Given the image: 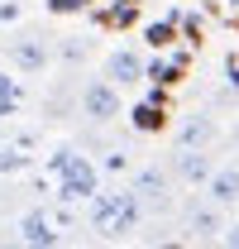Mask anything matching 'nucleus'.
Listing matches in <instances>:
<instances>
[{
    "label": "nucleus",
    "mask_w": 239,
    "mask_h": 249,
    "mask_svg": "<svg viewBox=\"0 0 239 249\" xmlns=\"http://www.w3.org/2000/svg\"><path fill=\"white\" fill-rule=\"evenodd\" d=\"M86 0H53V10H82Z\"/></svg>",
    "instance_id": "20"
},
{
    "label": "nucleus",
    "mask_w": 239,
    "mask_h": 249,
    "mask_svg": "<svg viewBox=\"0 0 239 249\" xmlns=\"http://www.w3.org/2000/svg\"><path fill=\"white\" fill-rule=\"evenodd\" d=\"M149 43H168V24H153V29H149Z\"/></svg>",
    "instance_id": "19"
},
{
    "label": "nucleus",
    "mask_w": 239,
    "mask_h": 249,
    "mask_svg": "<svg viewBox=\"0 0 239 249\" xmlns=\"http://www.w3.org/2000/svg\"><path fill=\"white\" fill-rule=\"evenodd\" d=\"M182 225H187V235L191 240H215L220 235V225H225V206H215V201H187V211H182Z\"/></svg>",
    "instance_id": "7"
},
{
    "label": "nucleus",
    "mask_w": 239,
    "mask_h": 249,
    "mask_svg": "<svg viewBox=\"0 0 239 249\" xmlns=\"http://www.w3.org/2000/svg\"><path fill=\"white\" fill-rule=\"evenodd\" d=\"M215 245H225V249H239V220H235V225H220Z\"/></svg>",
    "instance_id": "15"
},
{
    "label": "nucleus",
    "mask_w": 239,
    "mask_h": 249,
    "mask_svg": "<svg viewBox=\"0 0 239 249\" xmlns=\"http://www.w3.org/2000/svg\"><path fill=\"white\" fill-rule=\"evenodd\" d=\"M15 19H19V5L5 0V5H0V24H15Z\"/></svg>",
    "instance_id": "18"
},
{
    "label": "nucleus",
    "mask_w": 239,
    "mask_h": 249,
    "mask_svg": "<svg viewBox=\"0 0 239 249\" xmlns=\"http://www.w3.org/2000/svg\"><path fill=\"white\" fill-rule=\"evenodd\" d=\"M225 87H230V91H239V62H235V58L225 62Z\"/></svg>",
    "instance_id": "17"
},
{
    "label": "nucleus",
    "mask_w": 239,
    "mask_h": 249,
    "mask_svg": "<svg viewBox=\"0 0 239 249\" xmlns=\"http://www.w3.org/2000/svg\"><path fill=\"white\" fill-rule=\"evenodd\" d=\"M19 101H24V87H19V77H10V72L0 67V120H10V115L19 110Z\"/></svg>",
    "instance_id": "12"
},
{
    "label": "nucleus",
    "mask_w": 239,
    "mask_h": 249,
    "mask_svg": "<svg viewBox=\"0 0 239 249\" xmlns=\"http://www.w3.org/2000/svg\"><path fill=\"white\" fill-rule=\"evenodd\" d=\"M82 115H86L91 124H105V120L120 115V87L110 77H96V82L82 87Z\"/></svg>",
    "instance_id": "5"
},
{
    "label": "nucleus",
    "mask_w": 239,
    "mask_h": 249,
    "mask_svg": "<svg viewBox=\"0 0 239 249\" xmlns=\"http://www.w3.org/2000/svg\"><path fill=\"white\" fill-rule=\"evenodd\" d=\"M210 168H215V163H210L206 149H177V154H172V178H182V182H191V187L206 182Z\"/></svg>",
    "instance_id": "10"
},
{
    "label": "nucleus",
    "mask_w": 239,
    "mask_h": 249,
    "mask_svg": "<svg viewBox=\"0 0 239 249\" xmlns=\"http://www.w3.org/2000/svg\"><path fill=\"white\" fill-rule=\"evenodd\" d=\"M82 53H86V43H77V38H67V43H62V58H67V62H77Z\"/></svg>",
    "instance_id": "16"
},
{
    "label": "nucleus",
    "mask_w": 239,
    "mask_h": 249,
    "mask_svg": "<svg viewBox=\"0 0 239 249\" xmlns=\"http://www.w3.org/2000/svg\"><path fill=\"white\" fill-rule=\"evenodd\" d=\"M105 77H110L115 87H134V82H144V58H139L134 48H115V53L105 58Z\"/></svg>",
    "instance_id": "11"
},
{
    "label": "nucleus",
    "mask_w": 239,
    "mask_h": 249,
    "mask_svg": "<svg viewBox=\"0 0 239 249\" xmlns=\"http://www.w3.org/2000/svg\"><path fill=\"white\" fill-rule=\"evenodd\" d=\"M48 168L58 173V196H62V201H91V196L101 192V168H96L86 154H77L72 144L53 149Z\"/></svg>",
    "instance_id": "2"
},
{
    "label": "nucleus",
    "mask_w": 239,
    "mask_h": 249,
    "mask_svg": "<svg viewBox=\"0 0 239 249\" xmlns=\"http://www.w3.org/2000/svg\"><path fill=\"white\" fill-rule=\"evenodd\" d=\"M139 220H144V206H139V196H134L129 187H120V192H96V196H91V230H96L101 240H129V235L139 230Z\"/></svg>",
    "instance_id": "1"
},
{
    "label": "nucleus",
    "mask_w": 239,
    "mask_h": 249,
    "mask_svg": "<svg viewBox=\"0 0 239 249\" xmlns=\"http://www.w3.org/2000/svg\"><path fill=\"white\" fill-rule=\"evenodd\" d=\"M19 168H29V154H19V149H0V173H19Z\"/></svg>",
    "instance_id": "14"
},
{
    "label": "nucleus",
    "mask_w": 239,
    "mask_h": 249,
    "mask_svg": "<svg viewBox=\"0 0 239 249\" xmlns=\"http://www.w3.org/2000/svg\"><path fill=\"white\" fill-rule=\"evenodd\" d=\"M201 187H206V196L215 201V206L230 211V206L239 201V163H220V168H210V178Z\"/></svg>",
    "instance_id": "8"
},
{
    "label": "nucleus",
    "mask_w": 239,
    "mask_h": 249,
    "mask_svg": "<svg viewBox=\"0 0 239 249\" xmlns=\"http://www.w3.org/2000/svg\"><path fill=\"white\" fill-rule=\"evenodd\" d=\"M15 235H19V245H29V249H53L62 240L53 216H48L43 206H34V211H24V216L15 220Z\"/></svg>",
    "instance_id": "6"
},
{
    "label": "nucleus",
    "mask_w": 239,
    "mask_h": 249,
    "mask_svg": "<svg viewBox=\"0 0 239 249\" xmlns=\"http://www.w3.org/2000/svg\"><path fill=\"white\" fill-rule=\"evenodd\" d=\"M96 168H101V173H129V154H124V149H110V154H105V163H96Z\"/></svg>",
    "instance_id": "13"
},
{
    "label": "nucleus",
    "mask_w": 239,
    "mask_h": 249,
    "mask_svg": "<svg viewBox=\"0 0 239 249\" xmlns=\"http://www.w3.org/2000/svg\"><path fill=\"white\" fill-rule=\"evenodd\" d=\"M48 62H53V48H48L43 34H19V38L10 43V67L24 72V77H43Z\"/></svg>",
    "instance_id": "4"
},
{
    "label": "nucleus",
    "mask_w": 239,
    "mask_h": 249,
    "mask_svg": "<svg viewBox=\"0 0 239 249\" xmlns=\"http://www.w3.org/2000/svg\"><path fill=\"white\" fill-rule=\"evenodd\" d=\"M215 139H220V124L210 115H187L177 124V149H210Z\"/></svg>",
    "instance_id": "9"
},
{
    "label": "nucleus",
    "mask_w": 239,
    "mask_h": 249,
    "mask_svg": "<svg viewBox=\"0 0 239 249\" xmlns=\"http://www.w3.org/2000/svg\"><path fill=\"white\" fill-rule=\"evenodd\" d=\"M129 192L139 196V206L144 211H172V173L168 168H139L134 173V182H129Z\"/></svg>",
    "instance_id": "3"
}]
</instances>
